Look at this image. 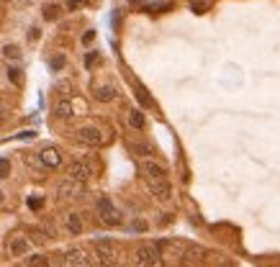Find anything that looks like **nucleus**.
<instances>
[{
  "label": "nucleus",
  "instance_id": "4468645a",
  "mask_svg": "<svg viewBox=\"0 0 280 267\" xmlns=\"http://www.w3.org/2000/svg\"><path fill=\"white\" fill-rule=\"evenodd\" d=\"M54 116L57 118H72L75 113H72V103L70 100H57L54 103Z\"/></svg>",
  "mask_w": 280,
  "mask_h": 267
},
{
  "label": "nucleus",
  "instance_id": "393cba45",
  "mask_svg": "<svg viewBox=\"0 0 280 267\" xmlns=\"http://www.w3.org/2000/svg\"><path fill=\"white\" fill-rule=\"evenodd\" d=\"M8 77H11L13 83H21V75H18V70H11V72H8Z\"/></svg>",
  "mask_w": 280,
  "mask_h": 267
},
{
  "label": "nucleus",
  "instance_id": "6e6552de",
  "mask_svg": "<svg viewBox=\"0 0 280 267\" xmlns=\"http://www.w3.org/2000/svg\"><path fill=\"white\" fill-rule=\"evenodd\" d=\"M144 177H147V182H159V180H167V170L162 165L147 159L144 162Z\"/></svg>",
  "mask_w": 280,
  "mask_h": 267
},
{
  "label": "nucleus",
  "instance_id": "a878e982",
  "mask_svg": "<svg viewBox=\"0 0 280 267\" xmlns=\"http://www.w3.org/2000/svg\"><path fill=\"white\" fill-rule=\"evenodd\" d=\"M29 206H31V208H39V206H42V200H39V198H34V200H29Z\"/></svg>",
  "mask_w": 280,
  "mask_h": 267
},
{
  "label": "nucleus",
  "instance_id": "bb28decb",
  "mask_svg": "<svg viewBox=\"0 0 280 267\" xmlns=\"http://www.w3.org/2000/svg\"><path fill=\"white\" fill-rule=\"evenodd\" d=\"M18 3H24V6H29V3H34V0H18Z\"/></svg>",
  "mask_w": 280,
  "mask_h": 267
},
{
  "label": "nucleus",
  "instance_id": "f8f14e48",
  "mask_svg": "<svg viewBox=\"0 0 280 267\" xmlns=\"http://www.w3.org/2000/svg\"><path fill=\"white\" fill-rule=\"evenodd\" d=\"M203 247H188L185 249V259H183V267H195L203 262Z\"/></svg>",
  "mask_w": 280,
  "mask_h": 267
},
{
  "label": "nucleus",
  "instance_id": "7ed1b4c3",
  "mask_svg": "<svg viewBox=\"0 0 280 267\" xmlns=\"http://www.w3.org/2000/svg\"><path fill=\"white\" fill-rule=\"evenodd\" d=\"M95 211H98V216H101V221L106 223V226H121V211L113 206V200L111 198H98V203H95Z\"/></svg>",
  "mask_w": 280,
  "mask_h": 267
},
{
  "label": "nucleus",
  "instance_id": "0eeeda50",
  "mask_svg": "<svg viewBox=\"0 0 280 267\" xmlns=\"http://www.w3.org/2000/svg\"><path fill=\"white\" fill-rule=\"evenodd\" d=\"M149 185V193L159 200V203H167L170 198H172V185H170V180H159V182H147Z\"/></svg>",
  "mask_w": 280,
  "mask_h": 267
},
{
  "label": "nucleus",
  "instance_id": "9b49d317",
  "mask_svg": "<svg viewBox=\"0 0 280 267\" xmlns=\"http://www.w3.org/2000/svg\"><path fill=\"white\" fill-rule=\"evenodd\" d=\"M39 159H42V165H44V167H52V170L62 165V154H59V149H54V147H47V149H42Z\"/></svg>",
  "mask_w": 280,
  "mask_h": 267
},
{
  "label": "nucleus",
  "instance_id": "39448f33",
  "mask_svg": "<svg viewBox=\"0 0 280 267\" xmlns=\"http://www.w3.org/2000/svg\"><path fill=\"white\" fill-rule=\"evenodd\" d=\"M85 193V185L83 182H75V180H62L59 182V188H57V195L62 198V200H72V198H80Z\"/></svg>",
  "mask_w": 280,
  "mask_h": 267
},
{
  "label": "nucleus",
  "instance_id": "f03ea898",
  "mask_svg": "<svg viewBox=\"0 0 280 267\" xmlns=\"http://www.w3.org/2000/svg\"><path fill=\"white\" fill-rule=\"evenodd\" d=\"M93 252H95V262H98L101 267H113V264L118 262V249H116V244L108 241V239H98V241L93 244Z\"/></svg>",
  "mask_w": 280,
  "mask_h": 267
},
{
  "label": "nucleus",
  "instance_id": "b1692460",
  "mask_svg": "<svg viewBox=\"0 0 280 267\" xmlns=\"http://www.w3.org/2000/svg\"><path fill=\"white\" fill-rule=\"evenodd\" d=\"M8 170H11V165H8L6 159H0V177H3V175H6Z\"/></svg>",
  "mask_w": 280,
  "mask_h": 267
},
{
  "label": "nucleus",
  "instance_id": "2eb2a0df",
  "mask_svg": "<svg viewBox=\"0 0 280 267\" xmlns=\"http://www.w3.org/2000/svg\"><path fill=\"white\" fill-rule=\"evenodd\" d=\"M129 126H131V129H136V131H142V129L147 126L144 113H142V111H129Z\"/></svg>",
  "mask_w": 280,
  "mask_h": 267
},
{
  "label": "nucleus",
  "instance_id": "6ab92c4d",
  "mask_svg": "<svg viewBox=\"0 0 280 267\" xmlns=\"http://www.w3.org/2000/svg\"><path fill=\"white\" fill-rule=\"evenodd\" d=\"M131 152H136V154H142V157L152 154V149H149L147 144H131Z\"/></svg>",
  "mask_w": 280,
  "mask_h": 267
},
{
  "label": "nucleus",
  "instance_id": "412c9836",
  "mask_svg": "<svg viewBox=\"0 0 280 267\" xmlns=\"http://www.w3.org/2000/svg\"><path fill=\"white\" fill-rule=\"evenodd\" d=\"M57 11H59L57 6H49V8H47V13H44V18H49V21H52V18H57Z\"/></svg>",
  "mask_w": 280,
  "mask_h": 267
},
{
  "label": "nucleus",
  "instance_id": "5701e85b",
  "mask_svg": "<svg viewBox=\"0 0 280 267\" xmlns=\"http://www.w3.org/2000/svg\"><path fill=\"white\" fill-rule=\"evenodd\" d=\"M139 100H142V103H144V106H149V103H152V100H149V95H147V90H144V88H139Z\"/></svg>",
  "mask_w": 280,
  "mask_h": 267
},
{
  "label": "nucleus",
  "instance_id": "20e7f679",
  "mask_svg": "<svg viewBox=\"0 0 280 267\" xmlns=\"http://www.w3.org/2000/svg\"><path fill=\"white\" fill-rule=\"evenodd\" d=\"M90 175H93V167H90V162H85V159H75V162H70V167H67V177L70 180H75V182H88L90 180Z\"/></svg>",
  "mask_w": 280,
  "mask_h": 267
},
{
  "label": "nucleus",
  "instance_id": "4be33fe9",
  "mask_svg": "<svg viewBox=\"0 0 280 267\" xmlns=\"http://www.w3.org/2000/svg\"><path fill=\"white\" fill-rule=\"evenodd\" d=\"M80 6H85V0H67V8H70V11H75V8H80Z\"/></svg>",
  "mask_w": 280,
  "mask_h": 267
},
{
  "label": "nucleus",
  "instance_id": "f257e3e1",
  "mask_svg": "<svg viewBox=\"0 0 280 267\" xmlns=\"http://www.w3.org/2000/svg\"><path fill=\"white\" fill-rule=\"evenodd\" d=\"M134 267H159V247L144 241L134 252Z\"/></svg>",
  "mask_w": 280,
  "mask_h": 267
},
{
  "label": "nucleus",
  "instance_id": "a211bd4d",
  "mask_svg": "<svg viewBox=\"0 0 280 267\" xmlns=\"http://www.w3.org/2000/svg\"><path fill=\"white\" fill-rule=\"evenodd\" d=\"M29 267H49V259L44 254H31L29 257Z\"/></svg>",
  "mask_w": 280,
  "mask_h": 267
},
{
  "label": "nucleus",
  "instance_id": "1a4fd4ad",
  "mask_svg": "<svg viewBox=\"0 0 280 267\" xmlns=\"http://www.w3.org/2000/svg\"><path fill=\"white\" fill-rule=\"evenodd\" d=\"M65 264L67 267H90V257L83 249H70L65 254Z\"/></svg>",
  "mask_w": 280,
  "mask_h": 267
},
{
  "label": "nucleus",
  "instance_id": "9d476101",
  "mask_svg": "<svg viewBox=\"0 0 280 267\" xmlns=\"http://www.w3.org/2000/svg\"><path fill=\"white\" fill-rule=\"evenodd\" d=\"M29 249H31V244L26 236H11V241H8L11 257H24V254H29Z\"/></svg>",
  "mask_w": 280,
  "mask_h": 267
},
{
  "label": "nucleus",
  "instance_id": "cd10ccee",
  "mask_svg": "<svg viewBox=\"0 0 280 267\" xmlns=\"http://www.w3.org/2000/svg\"><path fill=\"white\" fill-rule=\"evenodd\" d=\"M0 200H3V193H0Z\"/></svg>",
  "mask_w": 280,
  "mask_h": 267
},
{
  "label": "nucleus",
  "instance_id": "ddd939ff",
  "mask_svg": "<svg viewBox=\"0 0 280 267\" xmlns=\"http://www.w3.org/2000/svg\"><path fill=\"white\" fill-rule=\"evenodd\" d=\"M65 223H67V231H70V234H75V236H77V234H83V229H85V221H83V216H80V213H70Z\"/></svg>",
  "mask_w": 280,
  "mask_h": 267
},
{
  "label": "nucleus",
  "instance_id": "f3484780",
  "mask_svg": "<svg viewBox=\"0 0 280 267\" xmlns=\"http://www.w3.org/2000/svg\"><path fill=\"white\" fill-rule=\"evenodd\" d=\"M3 57H6V59H18V57H21V49H18L16 44H6V47H3Z\"/></svg>",
  "mask_w": 280,
  "mask_h": 267
},
{
  "label": "nucleus",
  "instance_id": "423d86ee",
  "mask_svg": "<svg viewBox=\"0 0 280 267\" xmlns=\"http://www.w3.org/2000/svg\"><path fill=\"white\" fill-rule=\"evenodd\" d=\"M77 139L83 144H88V147H101L103 144V131L95 129V126H83V129H77Z\"/></svg>",
  "mask_w": 280,
  "mask_h": 267
},
{
  "label": "nucleus",
  "instance_id": "dca6fc26",
  "mask_svg": "<svg viewBox=\"0 0 280 267\" xmlns=\"http://www.w3.org/2000/svg\"><path fill=\"white\" fill-rule=\"evenodd\" d=\"M95 98L103 100V103H108V100L116 98V88H111V85H101V88L95 90Z\"/></svg>",
  "mask_w": 280,
  "mask_h": 267
},
{
  "label": "nucleus",
  "instance_id": "aec40b11",
  "mask_svg": "<svg viewBox=\"0 0 280 267\" xmlns=\"http://www.w3.org/2000/svg\"><path fill=\"white\" fill-rule=\"evenodd\" d=\"M62 67H65V57L59 54V57H54V59H52V70H62Z\"/></svg>",
  "mask_w": 280,
  "mask_h": 267
}]
</instances>
